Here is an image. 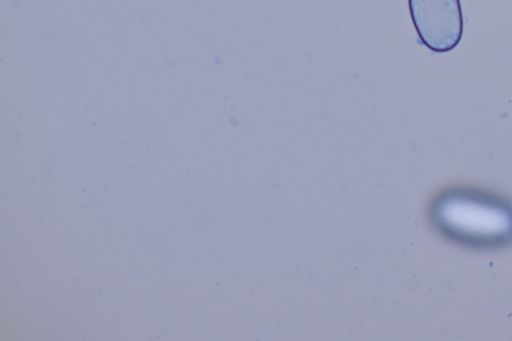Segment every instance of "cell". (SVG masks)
I'll use <instances>...</instances> for the list:
<instances>
[{
    "label": "cell",
    "instance_id": "obj_1",
    "mask_svg": "<svg viewBox=\"0 0 512 341\" xmlns=\"http://www.w3.org/2000/svg\"><path fill=\"white\" fill-rule=\"evenodd\" d=\"M420 41L434 52L454 49L463 34L460 0H408Z\"/></svg>",
    "mask_w": 512,
    "mask_h": 341
}]
</instances>
